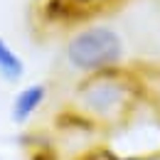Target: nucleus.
<instances>
[{
  "instance_id": "obj_2",
  "label": "nucleus",
  "mask_w": 160,
  "mask_h": 160,
  "mask_svg": "<svg viewBox=\"0 0 160 160\" xmlns=\"http://www.w3.org/2000/svg\"><path fill=\"white\" fill-rule=\"evenodd\" d=\"M123 2L126 0H37L32 18L37 27L49 32L79 30L108 12H116Z\"/></svg>"
},
{
  "instance_id": "obj_1",
  "label": "nucleus",
  "mask_w": 160,
  "mask_h": 160,
  "mask_svg": "<svg viewBox=\"0 0 160 160\" xmlns=\"http://www.w3.org/2000/svg\"><path fill=\"white\" fill-rule=\"evenodd\" d=\"M64 57L72 69L91 77V74L118 69L126 57V44L113 27L86 25V27H79L67 40Z\"/></svg>"
},
{
  "instance_id": "obj_4",
  "label": "nucleus",
  "mask_w": 160,
  "mask_h": 160,
  "mask_svg": "<svg viewBox=\"0 0 160 160\" xmlns=\"http://www.w3.org/2000/svg\"><path fill=\"white\" fill-rule=\"evenodd\" d=\"M44 99H47V86H44V84H30V86L20 89L18 96L12 99V108H10L12 121H15V123H27V121L40 111V106L44 103Z\"/></svg>"
},
{
  "instance_id": "obj_5",
  "label": "nucleus",
  "mask_w": 160,
  "mask_h": 160,
  "mask_svg": "<svg viewBox=\"0 0 160 160\" xmlns=\"http://www.w3.org/2000/svg\"><path fill=\"white\" fill-rule=\"evenodd\" d=\"M25 74V64L15 54V49L0 37V79L5 81H20Z\"/></svg>"
},
{
  "instance_id": "obj_3",
  "label": "nucleus",
  "mask_w": 160,
  "mask_h": 160,
  "mask_svg": "<svg viewBox=\"0 0 160 160\" xmlns=\"http://www.w3.org/2000/svg\"><path fill=\"white\" fill-rule=\"evenodd\" d=\"M131 96H133V84L123 77L121 67L111 72L91 74L79 89L81 106L101 118H111L121 113L131 103Z\"/></svg>"
}]
</instances>
